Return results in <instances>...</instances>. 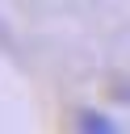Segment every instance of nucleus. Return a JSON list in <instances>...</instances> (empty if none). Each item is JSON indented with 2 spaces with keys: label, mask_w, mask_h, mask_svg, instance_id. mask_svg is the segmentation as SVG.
<instances>
[{
  "label": "nucleus",
  "mask_w": 130,
  "mask_h": 134,
  "mask_svg": "<svg viewBox=\"0 0 130 134\" xmlns=\"http://www.w3.org/2000/svg\"><path fill=\"white\" fill-rule=\"evenodd\" d=\"M75 134H122L117 121L109 113H96V109H80L75 113Z\"/></svg>",
  "instance_id": "1"
}]
</instances>
